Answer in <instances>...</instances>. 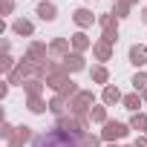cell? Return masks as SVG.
I'll return each instance as SVG.
<instances>
[{
  "mask_svg": "<svg viewBox=\"0 0 147 147\" xmlns=\"http://www.w3.org/2000/svg\"><path fill=\"white\" fill-rule=\"evenodd\" d=\"M35 147H75V141H72L66 133H46V136H40L38 141H35Z\"/></svg>",
  "mask_w": 147,
  "mask_h": 147,
  "instance_id": "cell-1",
  "label": "cell"
}]
</instances>
